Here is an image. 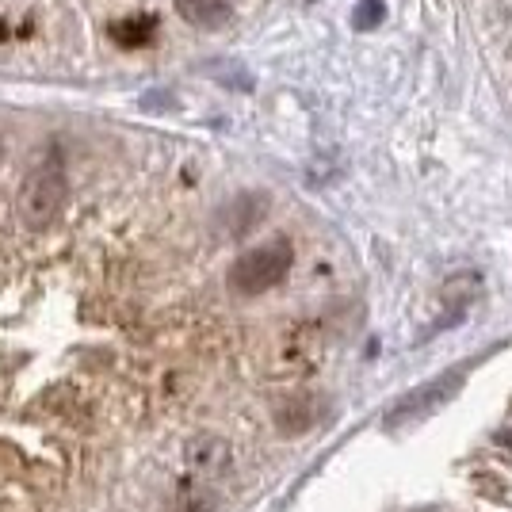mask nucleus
<instances>
[{
	"instance_id": "nucleus-1",
	"label": "nucleus",
	"mask_w": 512,
	"mask_h": 512,
	"mask_svg": "<svg viewBox=\"0 0 512 512\" xmlns=\"http://www.w3.org/2000/svg\"><path fill=\"white\" fill-rule=\"evenodd\" d=\"M69 199V176L58 157H50L43 165L27 172V180L20 184V218L23 226L43 230L50 222H58V214L65 211Z\"/></svg>"
},
{
	"instance_id": "nucleus-4",
	"label": "nucleus",
	"mask_w": 512,
	"mask_h": 512,
	"mask_svg": "<svg viewBox=\"0 0 512 512\" xmlns=\"http://www.w3.org/2000/svg\"><path fill=\"white\" fill-rule=\"evenodd\" d=\"M184 463L195 478H218L234 463V448H230V440H222L214 432H199L184 444Z\"/></svg>"
},
{
	"instance_id": "nucleus-2",
	"label": "nucleus",
	"mask_w": 512,
	"mask_h": 512,
	"mask_svg": "<svg viewBox=\"0 0 512 512\" xmlns=\"http://www.w3.org/2000/svg\"><path fill=\"white\" fill-rule=\"evenodd\" d=\"M291 264H295L291 241L276 237V241H264V245L245 249V253L237 256L234 268H230V283L241 295H264V291H272V287H279L287 279Z\"/></svg>"
},
{
	"instance_id": "nucleus-10",
	"label": "nucleus",
	"mask_w": 512,
	"mask_h": 512,
	"mask_svg": "<svg viewBox=\"0 0 512 512\" xmlns=\"http://www.w3.org/2000/svg\"><path fill=\"white\" fill-rule=\"evenodd\" d=\"M176 512H218V501L199 486H184L176 493Z\"/></svg>"
},
{
	"instance_id": "nucleus-3",
	"label": "nucleus",
	"mask_w": 512,
	"mask_h": 512,
	"mask_svg": "<svg viewBox=\"0 0 512 512\" xmlns=\"http://www.w3.org/2000/svg\"><path fill=\"white\" fill-rule=\"evenodd\" d=\"M463 390V371H448V375H440V379H432L428 386L421 390H413L406 394L402 402H394V409L386 413V425H406V421H421L428 413H436V409H444Z\"/></svg>"
},
{
	"instance_id": "nucleus-7",
	"label": "nucleus",
	"mask_w": 512,
	"mask_h": 512,
	"mask_svg": "<svg viewBox=\"0 0 512 512\" xmlns=\"http://www.w3.org/2000/svg\"><path fill=\"white\" fill-rule=\"evenodd\" d=\"M268 211V199L260 192H241L237 199H230V207H226V226H230V234H249L256 222L264 218Z\"/></svg>"
},
{
	"instance_id": "nucleus-8",
	"label": "nucleus",
	"mask_w": 512,
	"mask_h": 512,
	"mask_svg": "<svg viewBox=\"0 0 512 512\" xmlns=\"http://www.w3.org/2000/svg\"><path fill=\"white\" fill-rule=\"evenodd\" d=\"M276 421L283 432H306V428L318 421V398H310V394L287 398V402L279 406Z\"/></svg>"
},
{
	"instance_id": "nucleus-6",
	"label": "nucleus",
	"mask_w": 512,
	"mask_h": 512,
	"mask_svg": "<svg viewBox=\"0 0 512 512\" xmlns=\"http://www.w3.org/2000/svg\"><path fill=\"white\" fill-rule=\"evenodd\" d=\"M172 8L180 12V20L199 27V31H222L234 20V4L230 0H172Z\"/></svg>"
},
{
	"instance_id": "nucleus-11",
	"label": "nucleus",
	"mask_w": 512,
	"mask_h": 512,
	"mask_svg": "<svg viewBox=\"0 0 512 512\" xmlns=\"http://www.w3.org/2000/svg\"><path fill=\"white\" fill-rule=\"evenodd\" d=\"M386 16V4L383 0H360L356 4V12H352V27L356 31H375Z\"/></svg>"
},
{
	"instance_id": "nucleus-5",
	"label": "nucleus",
	"mask_w": 512,
	"mask_h": 512,
	"mask_svg": "<svg viewBox=\"0 0 512 512\" xmlns=\"http://www.w3.org/2000/svg\"><path fill=\"white\" fill-rule=\"evenodd\" d=\"M321 360V341L318 333L310 329V325H299L287 341L279 344L276 352V375L283 379H295V375H306V371H314V363Z\"/></svg>"
},
{
	"instance_id": "nucleus-12",
	"label": "nucleus",
	"mask_w": 512,
	"mask_h": 512,
	"mask_svg": "<svg viewBox=\"0 0 512 512\" xmlns=\"http://www.w3.org/2000/svg\"><path fill=\"white\" fill-rule=\"evenodd\" d=\"M501 444H505V448H512V432H505V436H501Z\"/></svg>"
},
{
	"instance_id": "nucleus-9",
	"label": "nucleus",
	"mask_w": 512,
	"mask_h": 512,
	"mask_svg": "<svg viewBox=\"0 0 512 512\" xmlns=\"http://www.w3.org/2000/svg\"><path fill=\"white\" fill-rule=\"evenodd\" d=\"M111 35L123 46H150L153 35H157V20L153 16H142V20H123L111 27Z\"/></svg>"
}]
</instances>
